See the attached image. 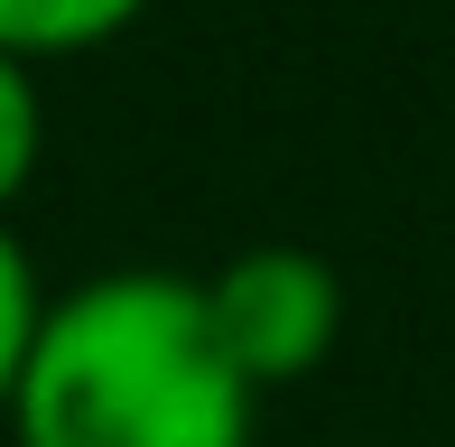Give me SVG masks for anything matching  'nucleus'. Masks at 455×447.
<instances>
[{"mask_svg":"<svg viewBox=\"0 0 455 447\" xmlns=\"http://www.w3.org/2000/svg\"><path fill=\"white\" fill-rule=\"evenodd\" d=\"M37 158H47V66L0 56V224L37 187Z\"/></svg>","mask_w":455,"mask_h":447,"instance_id":"4","label":"nucleus"},{"mask_svg":"<svg viewBox=\"0 0 455 447\" xmlns=\"http://www.w3.org/2000/svg\"><path fill=\"white\" fill-rule=\"evenodd\" d=\"M10 447H251L260 392L204 317L186 271H93L47 298Z\"/></svg>","mask_w":455,"mask_h":447,"instance_id":"1","label":"nucleus"},{"mask_svg":"<svg viewBox=\"0 0 455 447\" xmlns=\"http://www.w3.org/2000/svg\"><path fill=\"white\" fill-rule=\"evenodd\" d=\"M140 19H149V0H0V56L66 66V56H93L112 37H131Z\"/></svg>","mask_w":455,"mask_h":447,"instance_id":"3","label":"nucleus"},{"mask_svg":"<svg viewBox=\"0 0 455 447\" xmlns=\"http://www.w3.org/2000/svg\"><path fill=\"white\" fill-rule=\"evenodd\" d=\"M204 317L260 401L298 392L344 345V271L307 242H242L233 261L204 271Z\"/></svg>","mask_w":455,"mask_h":447,"instance_id":"2","label":"nucleus"},{"mask_svg":"<svg viewBox=\"0 0 455 447\" xmlns=\"http://www.w3.org/2000/svg\"><path fill=\"white\" fill-rule=\"evenodd\" d=\"M47 280H37V261H28V242L0 224V419H10V392H19V373H28V345H37V317H47Z\"/></svg>","mask_w":455,"mask_h":447,"instance_id":"5","label":"nucleus"}]
</instances>
